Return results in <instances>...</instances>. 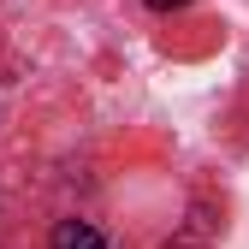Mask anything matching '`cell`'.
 I'll use <instances>...</instances> for the list:
<instances>
[{
    "mask_svg": "<svg viewBox=\"0 0 249 249\" xmlns=\"http://www.w3.org/2000/svg\"><path fill=\"white\" fill-rule=\"evenodd\" d=\"M53 249H107L95 226H83V220H59L53 226Z\"/></svg>",
    "mask_w": 249,
    "mask_h": 249,
    "instance_id": "1",
    "label": "cell"
},
{
    "mask_svg": "<svg viewBox=\"0 0 249 249\" xmlns=\"http://www.w3.org/2000/svg\"><path fill=\"white\" fill-rule=\"evenodd\" d=\"M154 12H178V6H190V0H148Z\"/></svg>",
    "mask_w": 249,
    "mask_h": 249,
    "instance_id": "2",
    "label": "cell"
}]
</instances>
